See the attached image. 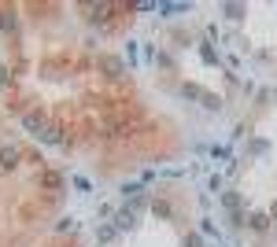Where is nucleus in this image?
Listing matches in <instances>:
<instances>
[{
	"label": "nucleus",
	"mask_w": 277,
	"mask_h": 247,
	"mask_svg": "<svg viewBox=\"0 0 277 247\" xmlns=\"http://www.w3.org/2000/svg\"><path fill=\"white\" fill-rule=\"evenodd\" d=\"M181 92H185V96H196V100H203V107H211V111H218V107H222V100L214 96V92H203L200 85H185Z\"/></svg>",
	"instance_id": "nucleus-1"
},
{
	"label": "nucleus",
	"mask_w": 277,
	"mask_h": 247,
	"mask_svg": "<svg viewBox=\"0 0 277 247\" xmlns=\"http://www.w3.org/2000/svg\"><path fill=\"white\" fill-rule=\"evenodd\" d=\"M0 26H4V33H11V30H15V15L4 11V15H0Z\"/></svg>",
	"instance_id": "nucleus-5"
},
{
	"label": "nucleus",
	"mask_w": 277,
	"mask_h": 247,
	"mask_svg": "<svg viewBox=\"0 0 277 247\" xmlns=\"http://www.w3.org/2000/svg\"><path fill=\"white\" fill-rule=\"evenodd\" d=\"M133 225V214H118V229H129Z\"/></svg>",
	"instance_id": "nucleus-9"
},
{
	"label": "nucleus",
	"mask_w": 277,
	"mask_h": 247,
	"mask_svg": "<svg viewBox=\"0 0 277 247\" xmlns=\"http://www.w3.org/2000/svg\"><path fill=\"white\" fill-rule=\"evenodd\" d=\"M226 15H229V19H240L244 8H240V4H226Z\"/></svg>",
	"instance_id": "nucleus-6"
},
{
	"label": "nucleus",
	"mask_w": 277,
	"mask_h": 247,
	"mask_svg": "<svg viewBox=\"0 0 277 247\" xmlns=\"http://www.w3.org/2000/svg\"><path fill=\"white\" fill-rule=\"evenodd\" d=\"M185 247H203V240H200V236L192 232V236H185Z\"/></svg>",
	"instance_id": "nucleus-10"
},
{
	"label": "nucleus",
	"mask_w": 277,
	"mask_h": 247,
	"mask_svg": "<svg viewBox=\"0 0 277 247\" xmlns=\"http://www.w3.org/2000/svg\"><path fill=\"white\" fill-rule=\"evenodd\" d=\"M151 214H155V218H170V214H174V206H170L167 199H155V203H151Z\"/></svg>",
	"instance_id": "nucleus-3"
},
{
	"label": "nucleus",
	"mask_w": 277,
	"mask_h": 247,
	"mask_svg": "<svg viewBox=\"0 0 277 247\" xmlns=\"http://www.w3.org/2000/svg\"><path fill=\"white\" fill-rule=\"evenodd\" d=\"M0 166H4V170H15L19 166V151L15 148H0Z\"/></svg>",
	"instance_id": "nucleus-2"
},
{
	"label": "nucleus",
	"mask_w": 277,
	"mask_h": 247,
	"mask_svg": "<svg viewBox=\"0 0 277 247\" xmlns=\"http://www.w3.org/2000/svg\"><path fill=\"white\" fill-rule=\"evenodd\" d=\"M41 185H44V188H59V185H63V177H59V173H52V170H44V173H41Z\"/></svg>",
	"instance_id": "nucleus-4"
},
{
	"label": "nucleus",
	"mask_w": 277,
	"mask_h": 247,
	"mask_svg": "<svg viewBox=\"0 0 277 247\" xmlns=\"http://www.w3.org/2000/svg\"><path fill=\"white\" fill-rule=\"evenodd\" d=\"M252 225H255V229H259V232H262V229H266V225H270V222H266V214H255V218H252Z\"/></svg>",
	"instance_id": "nucleus-7"
},
{
	"label": "nucleus",
	"mask_w": 277,
	"mask_h": 247,
	"mask_svg": "<svg viewBox=\"0 0 277 247\" xmlns=\"http://www.w3.org/2000/svg\"><path fill=\"white\" fill-rule=\"evenodd\" d=\"M104 66H107L111 74H118V70H122V63H118V59H104Z\"/></svg>",
	"instance_id": "nucleus-8"
}]
</instances>
